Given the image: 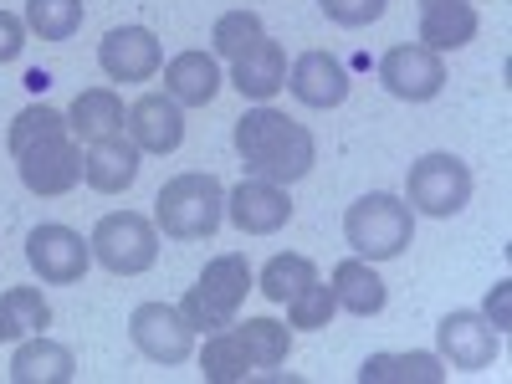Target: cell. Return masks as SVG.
<instances>
[{
	"instance_id": "6da1fadb",
	"label": "cell",
	"mask_w": 512,
	"mask_h": 384,
	"mask_svg": "<svg viewBox=\"0 0 512 384\" xmlns=\"http://www.w3.org/2000/svg\"><path fill=\"white\" fill-rule=\"evenodd\" d=\"M236 154L246 164V175L272 180V185H297L303 175H313L318 139L308 123H297V118L262 103V108L236 118Z\"/></svg>"
},
{
	"instance_id": "7a4b0ae2",
	"label": "cell",
	"mask_w": 512,
	"mask_h": 384,
	"mask_svg": "<svg viewBox=\"0 0 512 384\" xmlns=\"http://www.w3.org/2000/svg\"><path fill=\"white\" fill-rule=\"evenodd\" d=\"M226 221V185L205 169L175 175L159 195H154V226L169 241H205L216 236V226Z\"/></svg>"
},
{
	"instance_id": "3957f363",
	"label": "cell",
	"mask_w": 512,
	"mask_h": 384,
	"mask_svg": "<svg viewBox=\"0 0 512 384\" xmlns=\"http://www.w3.org/2000/svg\"><path fill=\"white\" fill-rule=\"evenodd\" d=\"M251 262L241 251H221V256H210L205 262V272L195 277V287L185 292V303H180V313H185V323L195 328V333H216V328H231L236 323V313H241V303H246V292H251Z\"/></svg>"
},
{
	"instance_id": "277c9868",
	"label": "cell",
	"mask_w": 512,
	"mask_h": 384,
	"mask_svg": "<svg viewBox=\"0 0 512 384\" xmlns=\"http://www.w3.org/2000/svg\"><path fill=\"white\" fill-rule=\"evenodd\" d=\"M344 236H349L354 256H364V262H390V256H400L415 241V210L390 190L359 195L344 216Z\"/></svg>"
},
{
	"instance_id": "5b68a950",
	"label": "cell",
	"mask_w": 512,
	"mask_h": 384,
	"mask_svg": "<svg viewBox=\"0 0 512 384\" xmlns=\"http://www.w3.org/2000/svg\"><path fill=\"white\" fill-rule=\"evenodd\" d=\"M93 262H103L113 277H139L159 262V226L139 210H108L88 236Z\"/></svg>"
},
{
	"instance_id": "8992f818",
	"label": "cell",
	"mask_w": 512,
	"mask_h": 384,
	"mask_svg": "<svg viewBox=\"0 0 512 384\" xmlns=\"http://www.w3.org/2000/svg\"><path fill=\"white\" fill-rule=\"evenodd\" d=\"M466 200H472V169H466V159L436 149V154H420L410 164L405 175V205L420 210V216H456V210H466Z\"/></svg>"
},
{
	"instance_id": "52a82bcc",
	"label": "cell",
	"mask_w": 512,
	"mask_h": 384,
	"mask_svg": "<svg viewBox=\"0 0 512 384\" xmlns=\"http://www.w3.org/2000/svg\"><path fill=\"white\" fill-rule=\"evenodd\" d=\"M16 175L31 195L41 200H57L67 190L82 185V144L72 134H47V139H36L16 154Z\"/></svg>"
},
{
	"instance_id": "ba28073f",
	"label": "cell",
	"mask_w": 512,
	"mask_h": 384,
	"mask_svg": "<svg viewBox=\"0 0 512 384\" xmlns=\"http://www.w3.org/2000/svg\"><path fill=\"white\" fill-rule=\"evenodd\" d=\"M26 262H31V272H36L41 282L72 287V282L88 277V267H93V246L82 241V231L47 221V226H31V231H26Z\"/></svg>"
},
{
	"instance_id": "9c48e42d",
	"label": "cell",
	"mask_w": 512,
	"mask_h": 384,
	"mask_svg": "<svg viewBox=\"0 0 512 384\" xmlns=\"http://www.w3.org/2000/svg\"><path fill=\"white\" fill-rule=\"evenodd\" d=\"M436 354H441V364H451V369H461V374H482V369H492L497 354H502V333H497L482 313L456 308V313H446V318L436 323Z\"/></svg>"
},
{
	"instance_id": "30bf717a",
	"label": "cell",
	"mask_w": 512,
	"mask_h": 384,
	"mask_svg": "<svg viewBox=\"0 0 512 384\" xmlns=\"http://www.w3.org/2000/svg\"><path fill=\"white\" fill-rule=\"evenodd\" d=\"M379 82H384V93L400 98V103H431L446 88V62H441V52H425V47L400 41V47H390L379 57Z\"/></svg>"
},
{
	"instance_id": "8fae6325",
	"label": "cell",
	"mask_w": 512,
	"mask_h": 384,
	"mask_svg": "<svg viewBox=\"0 0 512 384\" xmlns=\"http://www.w3.org/2000/svg\"><path fill=\"white\" fill-rule=\"evenodd\" d=\"M128 338H134V349L154 364H185L190 349H195V328L169 303H139L134 318H128Z\"/></svg>"
},
{
	"instance_id": "7c38bea8",
	"label": "cell",
	"mask_w": 512,
	"mask_h": 384,
	"mask_svg": "<svg viewBox=\"0 0 512 384\" xmlns=\"http://www.w3.org/2000/svg\"><path fill=\"white\" fill-rule=\"evenodd\" d=\"M226 221L241 236H277L292 221V195H287V185H272V180L251 175L236 190H226Z\"/></svg>"
},
{
	"instance_id": "4fadbf2b",
	"label": "cell",
	"mask_w": 512,
	"mask_h": 384,
	"mask_svg": "<svg viewBox=\"0 0 512 384\" xmlns=\"http://www.w3.org/2000/svg\"><path fill=\"white\" fill-rule=\"evenodd\" d=\"M98 67L113 82H149L164 67V47L149 26H113L98 41Z\"/></svg>"
},
{
	"instance_id": "5bb4252c",
	"label": "cell",
	"mask_w": 512,
	"mask_h": 384,
	"mask_svg": "<svg viewBox=\"0 0 512 384\" xmlns=\"http://www.w3.org/2000/svg\"><path fill=\"white\" fill-rule=\"evenodd\" d=\"M123 128L144 154H175L185 144V108L169 93H144L134 108H128Z\"/></svg>"
},
{
	"instance_id": "9a60e30c",
	"label": "cell",
	"mask_w": 512,
	"mask_h": 384,
	"mask_svg": "<svg viewBox=\"0 0 512 384\" xmlns=\"http://www.w3.org/2000/svg\"><path fill=\"white\" fill-rule=\"evenodd\" d=\"M282 88L303 103V108H338L349 98V67L338 62L333 52H303L287 67Z\"/></svg>"
},
{
	"instance_id": "2e32d148",
	"label": "cell",
	"mask_w": 512,
	"mask_h": 384,
	"mask_svg": "<svg viewBox=\"0 0 512 384\" xmlns=\"http://www.w3.org/2000/svg\"><path fill=\"white\" fill-rule=\"evenodd\" d=\"M139 159H144V149L128 134H108V139L88 144V154H82V180L98 195H118L139 180V169H144Z\"/></svg>"
},
{
	"instance_id": "e0dca14e",
	"label": "cell",
	"mask_w": 512,
	"mask_h": 384,
	"mask_svg": "<svg viewBox=\"0 0 512 384\" xmlns=\"http://www.w3.org/2000/svg\"><path fill=\"white\" fill-rule=\"evenodd\" d=\"M282 82H287V52L272 36L251 41V47L231 62V88L251 103H267L272 93H282Z\"/></svg>"
},
{
	"instance_id": "ac0fdd59",
	"label": "cell",
	"mask_w": 512,
	"mask_h": 384,
	"mask_svg": "<svg viewBox=\"0 0 512 384\" xmlns=\"http://www.w3.org/2000/svg\"><path fill=\"white\" fill-rule=\"evenodd\" d=\"M77 374V354L47 333H31L11 354V384H67Z\"/></svg>"
},
{
	"instance_id": "d6986e66",
	"label": "cell",
	"mask_w": 512,
	"mask_h": 384,
	"mask_svg": "<svg viewBox=\"0 0 512 384\" xmlns=\"http://www.w3.org/2000/svg\"><path fill=\"white\" fill-rule=\"evenodd\" d=\"M164 93L175 98L180 108H205V103H216L221 93V67L210 52H180V57H169L164 62Z\"/></svg>"
},
{
	"instance_id": "ffe728a7",
	"label": "cell",
	"mask_w": 512,
	"mask_h": 384,
	"mask_svg": "<svg viewBox=\"0 0 512 384\" xmlns=\"http://www.w3.org/2000/svg\"><path fill=\"white\" fill-rule=\"evenodd\" d=\"M477 6L472 0H446V6H420V47L425 52H461L466 41H477Z\"/></svg>"
},
{
	"instance_id": "44dd1931",
	"label": "cell",
	"mask_w": 512,
	"mask_h": 384,
	"mask_svg": "<svg viewBox=\"0 0 512 384\" xmlns=\"http://www.w3.org/2000/svg\"><path fill=\"white\" fill-rule=\"evenodd\" d=\"M333 297H338V308H344V313L374 318V313H384V303H390V287H384V277L374 272V262L349 256V262L333 267Z\"/></svg>"
},
{
	"instance_id": "7402d4cb",
	"label": "cell",
	"mask_w": 512,
	"mask_h": 384,
	"mask_svg": "<svg viewBox=\"0 0 512 384\" xmlns=\"http://www.w3.org/2000/svg\"><path fill=\"white\" fill-rule=\"evenodd\" d=\"M123 98L113 88H88V93H77L72 108H67V128H72V139L77 144H98L108 134H123Z\"/></svg>"
},
{
	"instance_id": "603a6c76",
	"label": "cell",
	"mask_w": 512,
	"mask_h": 384,
	"mask_svg": "<svg viewBox=\"0 0 512 384\" xmlns=\"http://www.w3.org/2000/svg\"><path fill=\"white\" fill-rule=\"evenodd\" d=\"M446 364L441 354H369L359 369V384H441Z\"/></svg>"
},
{
	"instance_id": "cb8c5ba5",
	"label": "cell",
	"mask_w": 512,
	"mask_h": 384,
	"mask_svg": "<svg viewBox=\"0 0 512 384\" xmlns=\"http://www.w3.org/2000/svg\"><path fill=\"white\" fill-rule=\"evenodd\" d=\"M52 323V303L36 287H6L0 292V344H21Z\"/></svg>"
},
{
	"instance_id": "d4e9b609",
	"label": "cell",
	"mask_w": 512,
	"mask_h": 384,
	"mask_svg": "<svg viewBox=\"0 0 512 384\" xmlns=\"http://www.w3.org/2000/svg\"><path fill=\"white\" fill-rule=\"evenodd\" d=\"M308 282H318L313 256H303V251H282V256H272V262L262 267V277H256V292H262L267 303H287V297H297Z\"/></svg>"
},
{
	"instance_id": "484cf974",
	"label": "cell",
	"mask_w": 512,
	"mask_h": 384,
	"mask_svg": "<svg viewBox=\"0 0 512 384\" xmlns=\"http://www.w3.org/2000/svg\"><path fill=\"white\" fill-rule=\"evenodd\" d=\"M200 374H205L210 384H236V379L251 374V354H246V344L236 338V328H216V333L205 338Z\"/></svg>"
},
{
	"instance_id": "4316f807",
	"label": "cell",
	"mask_w": 512,
	"mask_h": 384,
	"mask_svg": "<svg viewBox=\"0 0 512 384\" xmlns=\"http://www.w3.org/2000/svg\"><path fill=\"white\" fill-rule=\"evenodd\" d=\"M236 338H241L246 354H251V369H277L292 354V328L277 323V318H246L236 328Z\"/></svg>"
},
{
	"instance_id": "83f0119b",
	"label": "cell",
	"mask_w": 512,
	"mask_h": 384,
	"mask_svg": "<svg viewBox=\"0 0 512 384\" xmlns=\"http://www.w3.org/2000/svg\"><path fill=\"white\" fill-rule=\"evenodd\" d=\"M26 31L41 41H72L82 26V0H26Z\"/></svg>"
},
{
	"instance_id": "f1b7e54d",
	"label": "cell",
	"mask_w": 512,
	"mask_h": 384,
	"mask_svg": "<svg viewBox=\"0 0 512 384\" xmlns=\"http://www.w3.org/2000/svg\"><path fill=\"white\" fill-rule=\"evenodd\" d=\"M267 31H262V16L256 11H226V16H216V26H210V47H216V57H226V62H236L251 41H262Z\"/></svg>"
},
{
	"instance_id": "f546056e",
	"label": "cell",
	"mask_w": 512,
	"mask_h": 384,
	"mask_svg": "<svg viewBox=\"0 0 512 384\" xmlns=\"http://www.w3.org/2000/svg\"><path fill=\"white\" fill-rule=\"evenodd\" d=\"M47 134H72V128H67V113H57V108H47V103H31V108H21V113L11 118L6 149H11V154H21L26 144L47 139Z\"/></svg>"
},
{
	"instance_id": "4dcf8cb0",
	"label": "cell",
	"mask_w": 512,
	"mask_h": 384,
	"mask_svg": "<svg viewBox=\"0 0 512 384\" xmlns=\"http://www.w3.org/2000/svg\"><path fill=\"white\" fill-rule=\"evenodd\" d=\"M287 323L292 328H328L333 323V313H338V297H333V282L323 287V282H308L297 297H287Z\"/></svg>"
},
{
	"instance_id": "1f68e13d",
	"label": "cell",
	"mask_w": 512,
	"mask_h": 384,
	"mask_svg": "<svg viewBox=\"0 0 512 384\" xmlns=\"http://www.w3.org/2000/svg\"><path fill=\"white\" fill-rule=\"evenodd\" d=\"M323 6V16L333 21V26H369V21H379L384 11H390V0H318Z\"/></svg>"
},
{
	"instance_id": "d6a6232c",
	"label": "cell",
	"mask_w": 512,
	"mask_h": 384,
	"mask_svg": "<svg viewBox=\"0 0 512 384\" xmlns=\"http://www.w3.org/2000/svg\"><path fill=\"white\" fill-rule=\"evenodd\" d=\"M21 52H26V21L0 11V62H16Z\"/></svg>"
},
{
	"instance_id": "836d02e7",
	"label": "cell",
	"mask_w": 512,
	"mask_h": 384,
	"mask_svg": "<svg viewBox=\"0 0 512 384\" xmlns=\"http://www.w3.org/2000/svg\"><path fill=\"white\" fill-rule=\"evenodd\" d=\"M507 308H512V282H497L492 297H487V313H482V318H487L497 333H507Z\"/></svg>"
},
{
	"instance_id": "e575fe53",
	"label": "cell",
	"mask_w": 512,
	"mask_h": 384,
	"mask_svg": "<svg viewBox=\"0 0 512 384\" xmlns=\"http://www.w3.org/2000/svg\"><path fill=\"white\" fill-rule=\"evenodd\" d=\"M26 88H31V93H47V88H52V77L36 67V72H26Z\"/></svg>"
},
{
	"instance_id": "d590c367",
	"label": "cell",
	"mask_w": 512,
	"mask_h": 384,
	"mask_svg": "<svg viewBox=\"0 0 512 384\" xmlns=\"http://www.w3.org/2000/svg\"><path fill=\"white\" fill-rule=\"evenodd\" d=\"M420 6H446V0H420Z\"/></svg>"
}]
</instances>
